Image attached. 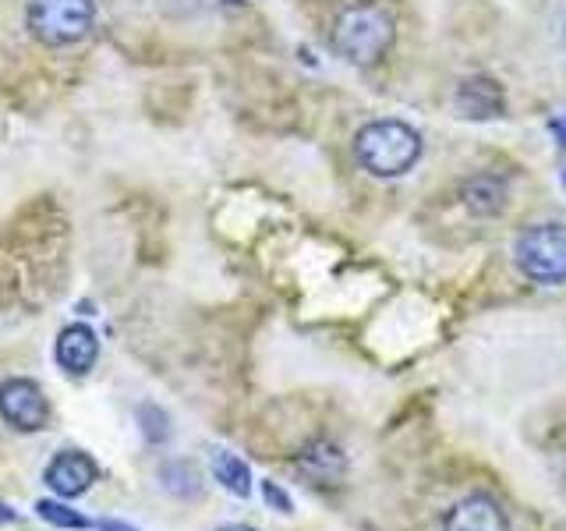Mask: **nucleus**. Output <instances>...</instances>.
<instances>
[{
    "mask_svg": "<svg viewBox=\"0 0 566 531\" xmlns=\"http://www.w3.org/2000/svg\"><path fill=\"white\" fill-rule=\"evenodd\" d=\"M397 43V18L382 0H344L333 11L329 46L354 67H376Z\"/></svg>",
    "mask_w": 566,
    "mask_h": 531,
    "instance_id": "nucleus-1",
    "label": "nucleus"
},
{
    "mask_svg": "<svg viewBox=\"0 0 566 531\" xmlns=\"http://www.w3.org/2000/svg\"><path fill=\"white\" fill-rule=\"evenodd\" d=\"M424 153L421 132L411 128L400 117H379L368 121L354 135V159L371 174V177H403L418 167Z\"/></svg>",
    "mask_w": 566,
    "mask_h": 531,
    "instance_id": "nucleus-2",
    "label": "nucleus"
},
{
    "mask_svg": "<svg viewBox=\"0 0 566 531\" xmlns=\"http://www.w3.org/2000/svg\"><path fill=\"white\" fill-rule=\"evenodd\" d=\"M513 259L531 283L559 288V283H566V223L545 220L524 227L517 244H513Z\"/></svg>",
    "mask_w": 566,
    "mask_h": 531,
    "instance_id": "nucleus-3",
    "label": "nucleus"
},
{
    "mask_svg": "<svg viewBox=\"0 0 566 531\" xmlns=\"http://www.w3.org/2000/svg\"><path fill=\"white\" fill-rule=\"evenodd\" d=\"M25 25L43 46H75L96 25V0H29Z\"/></svg>",
    "mask_w": 566,
    "mask_h": 531,
    "instance_id": "nucleus-4",
    "label": "nucleus"
},
{
    "mask_svg": "<svg viewBox=\"0 0 566 531\" xmlns=\"http://www.w3.org/2000/svg\"><path fill=\"white\" fill-rule=\"evenodd\" d=\"M0 418L18 433H40L50 421V400L35 379H4L0 383Z\"/></svg>",
    "mask_w": 566,
    "mask_h": 531,
    "instance_id": "nucleus-5",
    "label": "nucleus"
},
{
    "mask_svg": "<svg viewBox=\"0 0 566 531\" xmlns=\"http://www.w3.org/2000/svg\"><path fill=\"white\" fill-rule=\"evenodd\" d=\"M99 478V465L82 450H61L46 468V486L61 496V500H75V496L93 489Z\"/></svg>",
    "mask_w": 566,
    "mask_h": 531,
    "instance_id": "nucleus-6",
    "label": "nucleus"
},
{
    "mask_svg": "<svg viewBox=\"0 0 566 531\" xmlns=\"http://www.w3.org/2000/svg\"><path fill=\"white\" fill-rule=\"evenodd\" d=\"M442 531H510V521L503 507L485 492H471L464 500H457L447 518H442Z\"/></svg>",
    "mask_w": 566,
    "mask_h": 531,
    "instance_id": "nucleus-7",
    "label": "nucleus"
},
{
    "mask_svg": "<svg viewBox=\"0 0 566 531\" xmlns=\"http://www.w3.org/2000/svg\"><path fill=\"white\" fill-rule=\"evenodd\" d=\"M453 106L471 121H492V117H500L506 106L503 85L489 75H468L457 82Z\"/></svg>",
    "mask_w": 566,
    "mask_h": 531,
    "instance_id": "nucleus-8",
    "label": "nucleus"
},
{
    "mask_svg": "<svg viewBox=\"0 0 566 531\" xmlns=\"http://www.w3.org/2000/svg\"><path fill=\"white\" fill-rule=\"evenodd\" d=\"M53 358L67 372V376H85L88 368L99 358V336L93 326L85 323H71L61 330L57 344H53Z\"/></svg>",
    "mask_w": 566,
    "mask_h": 531,
    "instance_id": "nucleus-9",
    "label": "nucleus"
},
{
    "mask_svg": "<svg viewBox=\"0 0 566 531\" xmlns=\"http://www.w3.org/2000/svg\"><path fill=\"white\" fill-rule=\"evenodd\" d=\"M460 206H464L471 217L478 220H492L510 206V185L500 174H474L460 185Z\"/></svg>",
    "mask_w": 566,
    "mask_h": 531,
    "instance_id": "nucleus-10",
    "label": "nucleus"
},
{
    "mask_svg": "<svg viewBox=\"0 0 566 531\" xmlns=\"http://www.w3.org/2000/svg\"><path fill=\"white\" fill-rule=\"evenodd\" d=\"M297 468L305 471L308 478H315L318 486H326V482H336V478L347 471V457H344L340 447H333V442L318 439V442H312V447L297 457Z\"/></svg>",
    "mask_w": 566,
    "mask_h": 531,
    "instance_id": "nucleus-11",
    "label": "nucleus"
},
{
    "mask_svg": "<svg viewBox=\"0 0 566 531\" xmlns=\"http://www.w3.org/2000/svg\"><path fill=\"white\" fill-rule=\"evenodd\" d=\"M212 475H217V482L234 492V496H248L252 492V471H248V465L230 450H212Z\"/></svg>",
    "mask_w": 566,
    "mask_h": 531,
    "instance_id": "nucleus-12",
    "label": "nucleus"
},
{
    "mask_svg": "<svg viewBox=\"0 0 566 531\" xmlns=\"http://www.w3.org/2000/svg\"><path fill=\"white\" fill-rule=\"evenodd\" d=\"M159 482H164L167 492H174L177 500H195V496H202V478H199V468L188 465V460H174L164 471H159Z\"/></svg>",
    "mask_w": 566,
    "mask_h": 531,
    "instance_id": "nucleus-13",
    "label": "nucleus"
},
{
    "mask_svg": "<svg viewBox=\"0 0 566 531\" xmlns=\"http://www.w3.org/2000/svg\"><path fill=\"white\" fill-rule=\"evenodd\" d=\"M35 510H40V518L53 528H71V531H85L93 528L78 510H71L67 503H57V500H40L35 503Z\"/></svg>",
    "mask_w": 566,
    "mask_h": 531,
    "instance_id": "nucleus-14",
    "label": "nucleus"
},
{
    "mask_svg": "<svg viewBox=\"0 0 566 531\" xmlns=\"http://www.w3.org/2000/svg\"><path fill=\"white\" fill-rule=\"evenodd\" d=\"M138 418L146 421L142 429H146V439H149V442H164V439L170 436V429H167V415L159 412V407L142 404V407H138Z\"/></svg>",
    "mask_w": 566,
    "mask_h": 531,
    "instance_id": "nucleus-15",
    "label": "nucleus"
},
{
    "mask_svg": "<svg viewBox=\"0 0 566 531\" xmlns=\"http://www.w3.org/2000/svg\"><path fill=\"white\" fill-rule=\"evenodd\" d=\"M262 496H265V500H270L273 507H280V513H291V496L283 492L276 482H265V486H262Z\"/></svg>",
    "mask_w": 566,
    "mask_h": 531,
    "instance_id": "nucleus-16",
    "label": "nucleus"
},
{
    "mask_svg": "<svg viewBox=\"0 0 566 531\" xmlns=\"http://www.w3.org/2000/svg\"><path fill=\"white\" fill-rule=\"evenodd\" d=\"M99 531H135V528L120 524V521H103V524H99Z\"/></svg>",
    "mask_w": 566,
    "mask_h": 531,
    "instance_id": "nucleus-17",
    "label": "nucleus"
},
{
    "mask_svg": "<svg viewBox=\"0 0 566 531\" xmlns=\"http://www.w3.org/2000/svg\"><path fill=\"white\" fill-rule=\"evenodd\" d=\"M14 521V510L8 503H0V524H11Z\"/></svg>",
    "mask_w": 566,
    "mask_h": 531,
    "instance_id": "nucleus-18",
    "label": "nucleus"
},
{
    "mask_svg": "<svg viewBox=\"0 0 566 531\" xmlns=\"http://www.w3.org/2000/svg\"><path fill=\"white\" fill-rule=\"evenodd\" d=\"M553 132L559 135V142L566 146V121H553Z\"/></svg>",
    "mask_w": 566,
    "mask_h": 531,
    "instance_id": "nucleus-19",
    "label": "nucleus"
},
{
    "mask_svg": "<svg viewBox=\"0 0 566 531\" xmlns=\"http://www.w3.org/2000/svg\"><path fill=\"white\" fill-rule=\"evenodd\" d=\"M220 531H255V528H248V524H227V528H220Z\"/></svg>",
    "mask_w": 566,
    "mask_h": 531,
    "instance_id": "nucleus-20",
    "label": "nucleus"
}]
</instances>
